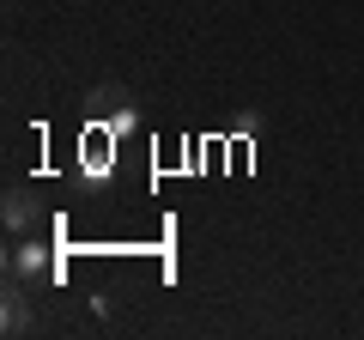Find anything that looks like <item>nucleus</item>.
Segmentation results:
<instances>
[{
	"label": "nucleus",
	"instance_id": "nucleus-1",
	"mask_svg": "<svg viewBox=\"0 0 364 340\" xmlns=\"http://www.w3.org/2000/svg\"><path fill=\"white\" fill-rule=\"evenodd\" d=\"M6 274H13L18 286H49L55 280V249L37 243V237H18V243L6 249Z\"/></svg>",
	"mask_w": 364,
	"mask_h": 340
},
{
	"label": "nucleus",
	"instance_id": "nucleus-2",
	"mask_svg": "<svg viewBox=\"0 0 364 340\" xmlns=\"http://www.w3.org/2000/svg\"><path fill=\"white\" fill-rule=\"evenodd\" d=\"M0 328L6 334H31L37 328V304H31V286H6V298H0Z\"/></svg>",
	"mask_w": 364,
	"mask_h": 340
},
{
	"label": "nucleus",
	"instance_id": "nucleus-3",
	"mask_svg": "<svg viewBox=\"0 0 364 340\" xmlns=\"http://www.w3.org/2000/svg\"><path fill=\"white\" fill-rule=\"evenodd\" d=\"M0 219H6V231H13V237H25L31 225H37V195H31V188H6Z\"/></svg>",
	"mask_w": 364,
	"mask_h": 340
},
{
	"label": "nucleus",
	"instance_id": "nucleus-4",
	"mask_svg": "<svg viewBox=\"0 0 364 340\" xmlns=\"http://www.w3.org/2000/svg\"><path fill=\"white\" fill-rule=\"evenodd\" d=\"M91 104H97V110L109 116V128H128V122H134V110H128V92H122V85H104V92L91 97Z\"/></svg>",
	"mask_w": 364,
	"mask_h": 340
}]
</instances>
